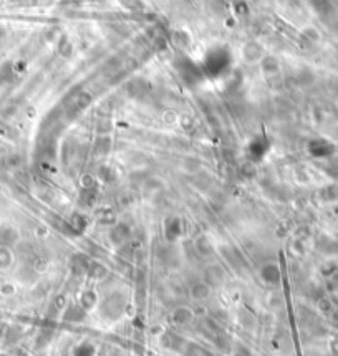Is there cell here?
<instances>
[{
    "label": "cell",
    "mask_w": 338,
    "mask_h": 356,
    "mask_svg": "<svg viewBox=\"0 0 338 356\" xmlns=\"http://www.w3.org/2000/svg\"><path fill=\"white\" fill-rule=\"evenodd\" d=\"M206 280L209 287H219L224 282V270L219 265H211L206 270Z\"/></svg>",
    "instance_id": "cell-1"
},
{
    "label": "cell",
    "mask_w": 338,
    "mask_h": 356,
    "mask_svg": "<svg viewBox=\"0 0 338 356\" xmlns=\"http://www.w3.org/2000/svg\"><path fill=\"white\" fill-rule=\"evenodd\" d=\"M209 293H211V288H209L207 283H196L191 287V297L197 301L206 300V298L209 297Z\"/></svg>",
    "instance_id": "cell-2"
},
{
    "label": "cell",
    "mask_w": 338,
    "mask_h": 356,
    "mask_svg": "<svg viewBox=\"0 0 338 356\" xmlns=\"http://www.w3.org/2000/svg\"><path fill=\"white\" fill-rule=\"evenodd\" d=\"M174 318H176V322L177 323H189L191 320H193V313L188 310V308H179V310H176L174 311Z\"/></svg>",
    "instance_id": "cell-3"
},
{
    "label": "cell",
    "mask_w": 338,
    "mask_h": 356,
    "mask_svg": "<svg viewBox=\"0 0 338 356\" xmlns=\"http://www.w3.org/2000/svg\"><path fill=\"white\" fill-rule=\"evenodd\" d=\"M10 252L7 250V248H0V267H7L8 264H10Z\"/></svg>",
    "instance_id": "cell-4"
}]
</instances>
